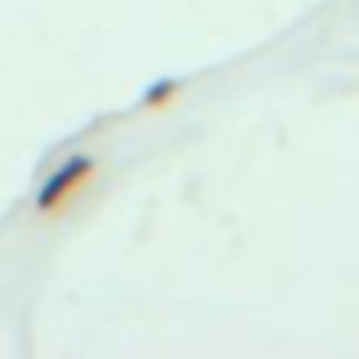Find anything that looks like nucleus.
<instances>
[{
    "mask_svg": "<svg viewBox=\"0 0 359 359\" xmlns=\"http://www.w3.org/2000/svg\"><path fill=\"white\" fill-rule=\"evenodd\" d=\"M177 93H182V81H173V76H165V81H152L144 93H140V106L144 110H156V106H165V102H173Z\"/></svg>",
    "mask_w": 359,
    "mask_h": 359,
    "instance_id": "nucleus-2",
    "label": "nucleus"
},
{
    "mask_svg": "<svg viewBox=\"0 0 359 359\" xmlns=\"http://www.w3.org/2000/svg\"><path fill=\"white\" fill-rule=\"evenodd\" d=\"M93 169H97V161L89 156V152H76V156H68L47 182H43V191H39V199H34V208L43 212V216H51V212H60L72 195H81L85 191V182L93 177Z\"/></svg>",
    "mask_w": 359,
    "mask_h": 359,
    "instance_id": "nucleus-1",
    "label": "nucleus"
}]
</instances>
